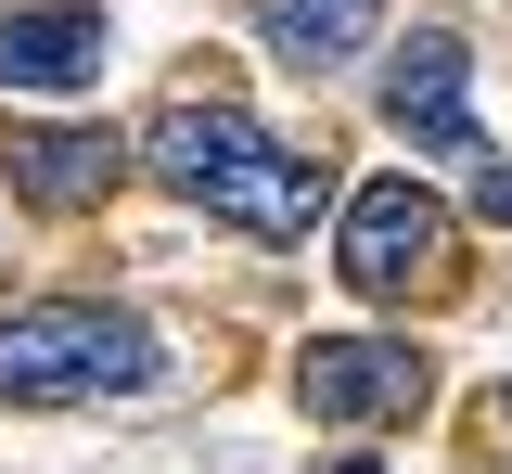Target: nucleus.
Returning <instances> with one entry per match:
<instances>
[{
    "mask_svg": "<svg viewBox=\"0 0 512 474\" xmlns=\"http://www.w3.org/2000/svg\"><path fill=\"white\" fill-rule=\"evenodd\" d=\"M141 167H154L167 193H192L205 218L256 231V244H308V218L333 205V167H320V154L269 141L244 103H205V90L154 103V129H141Z\"/></svg>",
    "mask_w": 512,
    "mask_h": 474,
    "instance_id": "obj_1",
    "label": "nucleus"
},
{
    "mask_svg": "<svg viewBox=\"0 0 512 474\" xmlns=\"http://www.w3.org/2000/svg\"><path fill=\"white\" fill-rule=\"evenodd\" d=\"M141 385H154V334L128 308H90V295L0 308V398L52 410V398H141Z\"/></svg>",
    "mask_w": 512,
    "mask_h": 474,
    "instance_id": "obj_2",
    "label": "nucleus"
},
{
    "mask_svg": "<svg viewBox=\"0 0 512 474\" xmlns=\"http://www.w3.org/2000/svg\"><path fill=\"white\" fill-rule=\"evenodd\" d=\"M333 270L359 295H410V282L448 270V205L423 180H359L346 193V231H333Z\"/></svg>",
    "mask_w": 512,
    "mask_h": 474,
    "instance_id": "obj_3",
    "label": "nucleus"
},
{
    "mask_svg": "<svg viewBox=\"0 0 512 474\" xmlns=\"http://www.w3.org/2000/svg\"><path fill=\"white\" fill-rule=\"evenodd\" d=\"M295 398H308V423H410L423 410V359L384 334H320L295 359Z\"/></svg>",
    "mask_w": 512,
    "mask_h": 474,
    "instance_id": "obj_4",
    "label": "nucleus"
},
{
    "mask_svg": "<svg viewBox=\"0 0 512 474\" xmlns=\"http://www.w3.org/2000/svg\"><path fill=\"white\" fill-rule=\"evenodd\" d=\"M461 77H474V65H461V39L423 26V39L384 65V116L423 141V154H448V167H487V141H474V90H461Z\"/></svg>",
    "mask_w": 512,
    "mask_h": 474,
    "instance_id": "obj_5",
    "label": "nucleus"
},
{
    "mask_svg": "<svg viewBox=\"0 0 512 474\" xmlns=\"http://www.w3.org/2000/svg\"><path fill=\"white\" fill-rule=\"evenodd\" d=\"M103 77V13L90 0H13L0 13V90H90Z\"/></svg>",
    "mask_w": 512,
    "mask_h": 474,
    "instance_id": "obj_6",
    "label": "nucleus"
},
{
    "mask_svg": "<svg viewBox=\"0 0 512 474\" xmlns=\"http://www.w3.org/2000/svg\"><path fill=\"white\" fill-rule=\"evenodd\" d=\"M0 167H13V193L26 205H103L116 193V167H128V141L116 129H0Z\"/></svg>",
    "mask_w": 512,
    "mask_h": 474,
    "instance_id": "obj_7",
    "label": "nucleus"
},
{
    "mask_svg": "<svg viewBox=\"0 0 512 474\" xmlns=\"http://www.w3.org/2000/svg\"><path fill=\"white\" fill-rule=\"evenodd\" d=\"M256 26H269L295 65H346V52L384 26V0H256Z\"/></svg>",
    "mask_w": 512,
    "mask_h": 474,
    "instance_id": "obj_8",
    "label": "nucleus"
},
{
    "mask_svg": "<svg viewBox=\"0 0 512 474\" xmlns=\"http://www.w3.org/2000/svg\"><path fill=\"white\" fill-rule=\"evenodd\" d=\"M474 205H487V218H512V167H500V154L474 167Z\"/></svg>",
    "mask_w": 512,
    "mask_h": 474,
    "instance_id": "obj_9",
    "label": "nucleus"
},
{
    "mask_svg": "<svg viewBox=\"0 0 512 474\" xmlns=\"http://www.w3.org/2000/svg\"><path fill=\"white\" fill-rule=\"evenodd\" d=\"M333 474H384V462H359V449H346V462H333Z\"/></svg>",
    "mask_w": 512,
    "mask_h": 474,
    "instance_id": "obj_10",
    "label": "nucleus"
}]
</instances>
